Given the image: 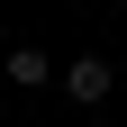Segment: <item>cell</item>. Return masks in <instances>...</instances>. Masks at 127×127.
Here are the masks:
<instances>
[{
  "mask_svg": "<svg viewBox=\"0 0 127 127\" xmlns=\"http://www.w3.org/2000/svg\"><path fill=\"white\" fill-rule=\"evenodd\" d=\"M109 82H118V73H109V55H73V64H64V100H82V109H100Z\"/></svg>",
  "mask_w": 127,
  "mask_h": 127,
  "instance_id": "obj_1",
  "label": "cell"
},
{
  "mask_svg": "<svg viewBox=\"0 0 127 127\" xmlns=\"http://www.w3.org/2000/svg\"><path fill=\"white\" fill-rule=\"evenodd\" d=\"M9 82L18 91H45L55 82V55H45V45H9Z\"/></svg>",
  "mask_w": 127,
  "mask_h": 127,
  "instance_id": "obj_2",
  "label": "cell"
}]
</instances>
